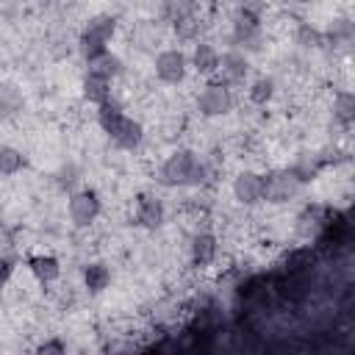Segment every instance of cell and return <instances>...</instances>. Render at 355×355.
<instances>
[{"mask_svg": "<svg viewBox=\"0 0 355 355\" xmlns=\"http://www.w3.org/2000/svg\"><path fill=\"white\" fill-rule=\"evenodd\" d=\"M200 19L194 17V14H186V17H180V19H175V36L180 39V42H191V39H197V33H200Z\"/></svg>", "mask_w": 355, "mask_h": 355, "instance_id": "cb8c5ba5", "label": "cell"}, {"mask_svg": "<svg viewBox=\"0 0 355 355\" xmlns=\"http://www.w3.org/2000/svg\"><path fill=\"white\" fill-rule=\"evenodd\" d=\"M83 283H86V288H89L92 294H100V291L108 288V283H111L108 266H105V263H89L86 272H83Z\"/></svg>", "mask_w": 355, "mask_h": 355, "instance_id": "d6986e66", "label": "cell"}, {"mask_svg": "<svg viewBox=\"0 0 355 355\" xmlns=\"http://www.w3.org/2000/svg\"><path fill=\"white\" fill-rule=\"evenodd\" d=\"M22 92L14 83H0V116H14L22 111Z\"/></svg>", "mask_w": 355, "mask_h": 355, "instance_id": "ffe728a7", "label": "cell"}, {"mask_svg": "<svg viewBox=\"0 0 355 355\" xmlns=\"http://www.w3.org/2000/svg\"><path fill=\"white\" fill-rule=\"evenodd\" d=\"M197 105L205 116H219V114H227L230 105H233V94L225 83L219 80H211L208 86H202L200 97H197Z\"/></svg>", "mask_w": 355, "mask_h": 355, "instance_id": "5b68a950", "label": "cell"}, {"mask_svg": "<svg viewBox=\"0 0 355 355\" xmlns=\"http://www.w3.org/2000/svg\"><path fill=\"white\" fill-rule=\"evenodd\" d=\"M86 64H89V72H92V75H100V78H105V80H111V78H116V75L122 72V61H119L114 53H108V50H103V53L86 58Z\"/></svg>", "mask_w": 355, "mask_h": 355, "instance_id": "5bb4252c", "label": "cell"}, {"mask_svg": "<svg viewBox=\"0 0 355 355\" xmlns=\"http://www.w3.org/2000/svg\"><path fill=\"white\" fill-rule=\"evenodd\" d=\"M97 214H100V197H97V191L83 189V191H78V194L69 197V216H72L75 225L83 227V225L94 222Z\"/></svg>", "mask_w": 355, "mask_h": 355, "instance_id": "ba28073f", "label": "cell"}, {"mask_svg": "<svg viewBox=\"0 0 355 355\" xmlns=\"http://www.w3.org/2000/svg\"><path fill=\"white\" fill-rule=\"evenodd\" d=\"M216 72H219V83H225V86L241 83L244 75H247V58L239 50H227L225 55H219Z\"/></svg>", "mask_w": 355, "mask_h": 355, "instance_id": "30bf717a", "label": "cell"}, {"mask_svg": "<svg viewBox=\"0 0 355 355\" xmlns=\"http://www.w3.org/2000/svg\"><path fill=\"white\" fill-rule=\"evenodd\" d=\"M39 352H64V344L61 341H44V344H39Z\"/></svg>", "mask_w": 355, "mask_h": 355, "instance_id": "4dcf8cb0", "label": "cell"}, {"mask_svg": "<svg viewBox=\"0 0 355 355\" xmlns=\"http://www.w3.org/2000/svg\"><path fill=\"white\" fill-rule=\"evenodd\" d=\"M155 75L164 83H180L186 78V55L180 50H164L155 55Z\"/></svg>", "mask_w": 355, "mask_h": 355, "instance_id": "9c48e42d", "label": "cell"}, {"mask_svg": "<svg viewBox=\"0 0 355 355\" xmlns=\"http://www.w3.org/2000/svg\"><path fill=\"white\" fill-rule=\"evenodd\" d=\"M300 180L294 178V172L291 169H275V172H269L266 178H263V197L269 200V202H288V200H294L297 194H300Z\"/></svg>", "mask_w": 355, "mask_h": 355, "instance_id": "277c9868", "label": "cell"}, {"mask_svg": "<svg viewBox=\"0 0 355 355\" xmlns=\"http://www.w3.org/2000/svg\"><path fill=\"white\" fill-rule=\"evenodd\" d=\"M330 208H324V205H305L302 211H300V216H297V225H294V230H297V236L300 239H305V241H311V239H316L319 236V230L327 225V219H330Z\"/></svg>", "mask_w": 355, "mask_h": 355, "instance_id": "8992f818", "label": "cell"}, {"mask_svg": "<svg viewBox=\"0 0 355 355\" xmlns=\"http://www.w3.org/2000/svg\"><path fill=\"white\" fill-rule=\"evenodd\" d=\"M114 31H116V19H114V17H108V14L92 17V19L86 22L83 33H80V53H83L86 58L103 53V50H105V42L114 36Z\"/></svg>", "mask_w": 355, "mask_h": 355, "instance_id": "3957f363", "label": "cell"}, {"mask_svg": "<svg viewBox=\"0 0 355 355\" xmlns=\"http://www.w3.org/2000/svg\"><path fill=\"white\" fill-rule=\"evenodd\" d=\"M108 94H111V89H108V80L105 78H100V75H86L83 78V97L89 100V103H105L108 100Z\"/></svg>", "mask_w": 355, "mask_h": 355, "instance_id": "44dd1931", "label": "cell"}, {"mask_svg": "<svg viewBox=\"0 0 355 355\" xmlns=\"http://www.w3.org/2000/svg\"><path fill=\"white\" fill-rule=\"evenodd\" d=\"M233 194L239 202L244 205H255L258 200H263V178L255 172H241L233 180Z\"/></svg>", "mask_w": 355, "mask_h": 355, "instance_id": "8fae6325", "label": "cell"}, {"mask_svg": "<svg viewBox=\"0 0 355 355\" xmlns=\"http://www.w3.org/2000/svg\"><path fill=\"white\" fill-rule=\"evenodd\" d=\"M330 39L333 42H349L352 39V22L349 19H336L330 25Z\"/></svg>", "mask_w": 355, "mask_h": 355, "instance_id": "f1b7e54d", "label": "cell"}, {"mask_svg": "<svg viewBox=\"0 0 355 355\" xmlns=\"http://www.w3.org/2000/svg\"><path fill=\"white\" fill-rule=\"evenodd\" d=\"M272 92H275V83L269 78H258L252 86H250V100L255 105H266L272 100Z\"/></svg>", "mask_w": 355, "mask_h": 355, "instance_id": "484cf974", "label": "cell"}, {"mask_svg": "<svg viewBox=\"0 0 355 355\" xmlns=\"http://www.w3.org/2000/svg\"><path fill=\"white\" fill-rule=\"evenodd\" d=\"M333 114H336L344 125H349V122L355 119V94H352V92H341V94L336 97V103H333Z\"/></svg>", "mask_w": 355, "mask_h": 355, "instance_id": "603a6c76", "label": "cell"}, {"mask_svg": "<svg viewBox=\"0 0 355 355\" xmlns=\"http://www.w3.org/2000/svg\"><path fill=\"white\" fill-rule=\"evenodd\" d=\"M194 6H197V0H161L164 17L172 19V22L186 17V14H194Z\"/></svg>", "mask_w": 355, "mask_h": 355, "instance_id": "d4e9b609", "label": "cell"}, {"mask_svg": "<svg viewBox=\"0 0 355 355\" xmlns=\"http://www.w3.org/2000/svg\"><path fill=\"white\" fill-rule=\"evenodd\" d=\"M25 166V155L14 147H0V175H17Z\"/></svg>", "mask_w": 355, "mask_h": 355, "instance_id": "7402d4cb", "label": "cell"}, {"mask_svg": "<svg viewBox=\"0 0 355 355\" xmlns=\"http://www.w3.org/2000/svg\"><path fill=\"white\" fill-rule=\"evenodd\" d=\"M322 166L324 164H322V155L319 153H300L297 161H294V166H291V172H294V178L300 183H308V180H313L319 175Z\"/></svg>", "mask_w": 355, "mask_h": 355, "instance_id": "9a60e30c", "label": "cell"}, {"mask_svg": "<svg viewBox=\"0 0 355 355\" xmlns=\"http://www.w3.org/2000/svg\"><path fill=\"white\" fill-rule=\"evenodd\" d=\"M316 266V250L313 247H297L283 258V275H300L311 272Z\"/></svg>", "mask_w": 355, "mask_h": 355, "instance_id": "4fadbf2b", "label": "cell"}, {"mask_svg": "<svg viewBox=\"0 0 355 355\" xmlns=\"http://www.w3.org/2000/svg\"><path fill=\"white\" fill-rule=\"evenodd\" d=\"M158 180L164 186H200L205 180V164L194 153L178 150L161 164Z\"/></svg>", "mask_w": 355, "mask_h": 355, "instance_id": "7a4b0ae2", "label": "cell"}, {"mask_svg": "<svg viewBox=\"0 0 355 355\" xmlns=\"http://www.w3.org/2000/svg\"><path fill=\"white\" fill-rule=\"evenodd\" d=\"M300 3H311V0H300Z\"/></svg>", "mask_w": 355, "mask_h": 355, "instance_id": "1f68e13d", "label": "cell"}, {"mask_svg": "<svg viewBox=\"0 0 355 355\" xmlns=\"http://www.w3.org/2000/svg\"><path fill=\"white\" fill-rule=\"evenodd\" d=\"M133 36H136L139 47H150V44H158V42H161V31H158V25H153V22H141Z\"/></svg>", "mask_w": 355, "mask_h": 355, "instance_id": "4316f807", "label": "cell"}, {"mask_svg": "<svg viewBox=\"0 0 355 355\" xmlns=\"http://www.w3.org/2000/svg\"><path fill=\"white\" fill-rule=\"evenodd\" d=\"M11 275H14V261L3 255V258H0V288L11 280Z\"/></svg>", "mask_w": 355, "mask_h": 355, "instance_id": "f546056e", "label": "cell"}, {"mask_svg": "<svg viewBox=\"0 0 355 355\" xmlns=\"http://www.w3.org/2000/svg\"><path fill=\"white\" fill-rule=\"evenodd\" d=\"M297 42H300L302 47H319V44H322V33H319L316 28H311L308 22H302L300 31H297Z\"/></svg>", "mask_w": 355, "mask_h": 355, "instance_id": "83f0119b", "label": "cell"}, {"mask_svg": "<svg viewBox=\"0 0 355 355\" xmlns=\"http://www.w3.org/2000/svg\"><path fill=\"white\" fill-rule=\"evenodd\" d=\"M136 222L144 227H158L164 222V202L153 194H141L139 197V211H136Z\"/></svg>", "mask_w": 355, "mask_h": 355, "instance_id": "7c38bea8", "label": "cell"}, {"mask_svg": "<svg viewBox=\"0 0 355 355\" xmlns=\"http://www.w3.org/2000/svg\"><path fill=\"white\" fill-rule=\"evenodd\" d=\"M233 39L239 44L255 50L258 42H261V19H258V14H252L247 8H239L236 17H233Z\"/></svg>", "mask_w": 355, "mask_h": 355, "instance_id": "52a82bcc", "label": "cell"}, {"mask_svg": "<svg viewBox=\"0 0 355 355\" xmlns=\"http://www.w3.org/2000/svg\"><path fill=\"white\" fill-rule=\"evenodd\" d=\"M191 258L197 266H208L216 258V239L211 233H197L191 241Z\"/></svg>", "mask_w": 355, "mask_h": 355, "instance_id": "e0dca14e", "label": "cell"}, {"mask_svg": "<svg viewBox=\"0 0 355 355\" xmlns=\"http://www.w3.org/2000/svg\"><path fill=\"white\" fill-rule=\"evenodd\" d=\"M28 263H31V272L36 275L39 283H53L58 277V272H61V266H58V261L53 255H33Z\"/></svg>", "mask_w": 355, "mask_h": 355, "instance_id": "ac0fdd59", "label": "cell"}, {"mask_svg": "<svg viewBox=\"0 0 355 355\" xmlns=\"http://www.w3.org/2000/svg\"><path fill=\"white\" fill-rule=\"evenodd\" d=\"M191 64H194V69H197L200 75H211V72H216V64H219V53H216V47L208 44V42H200V44L194 47V53H191Z\"/></svg>", "mask_w": 355, "mask_h": 355, "instance_id": "2e32d148", "label": "cell"}, {"mask_svg": "<svg viewBox=\"0 0 355 355\" xmlns=\"http://www.w3.org/2000/svg\"><path fill=\"white\" fill-rule=\"evenodd\" d=\"M97 119H100V128L114 139L116 147H122V150L139 147V141H141V125H139L136 119L125 116L116 103H108V100L100 103Z\"/></svg>", "mask_w": 355, "mask_h": 355, "instance_id": "6da1fadb", "label": "cell"}]
</instances>
